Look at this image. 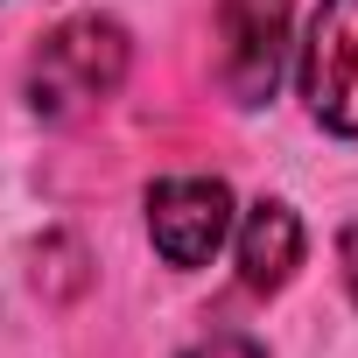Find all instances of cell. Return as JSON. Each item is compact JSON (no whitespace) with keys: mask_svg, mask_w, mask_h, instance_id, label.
Masks as SVG:
<instances>
[{"mask_svg":"<svg viewBox=\"0 0 358 358\" xmlns=\"http://www.w3.org/2000/svg\"><path fill=\"white\" fill-rule=\"evenodd\" d=\"M183 358H267V351H260L246 330H218V337H204V344H197V351H183Z\"/></svg>","mask_w":358,"mask_h":358,"instance_id":"6","label":"cell"},{"mask_svg":"<svg viewBox=\"0 0 358 358\" xmlns=\"http://www.w3.org/2000/svg\"><path fill=\"white\" fill-rule=\"evenodd\" d=\"M302 99L330 134H358V0H316L302 43Z\"/></svg>","mask_w":358,"mask_h":358,"instance_id":"4","label":"cell"},{"mask_svg":"<svg viewBox=\"0 0 358 358\" xmlns=\"http://www.w3.org/2000/svg\"><path fill=\"white\" fill-rule=\"evenodd\" d=\"M127 57H134V43L113 15H71L29 57V106L43 120H78V113H92L99 99L120 92Z\"/></svg>","mask_w":358,"mask_h":358,"instance_id":"1","label":"cell"},{"mask_svg":"<svg viewBox=\"0 0 358 358\" xmlns=\"http://www.w3.org/2000/svg\"><path fill=\"white\" fill-rule=\"evenodd\" d=\"M288 64V0H218V85L232 106H267Z\"/></svg>","mask_w":358,"mask_h":358,"instance_id":"2","label":"cell"},{"mask_svg":"<svg viewBox=\"0 0 358 358\" xmlns=\"http://www.w3.org/2000/svg\"><path fill=\"white\" fill-rule=\"evenodd\" d=\"M295 267H302V218L274 197L253 204L246 225H239V281L253 295H274V288L295 281Z\"/></svg>","mask_w":358,"mask_h":358,"instance_id":"5","label":"cell"},{"mask_svg":"<svg viewBox=\"0 0 358 358\" xmlns=\"http://www.w3.org/2000/svg\"><path fill=\"white\" fill-rule=\"evenodd\" d=\"M337 253H344V288H351V302H358V225L344 232V246H337Z\"/></svg>","mask_w":358,"mask_h":358,"instance_id":"7","label":"cell"},{"mask_svg":"<svg viewBox=\"0 0 358 358\" xmlns=\"http://www.w3.org/2000/svg\"><path fill=\"white\" fill-rule=\"evenodd\" d=\"M232 232V190L218 176H169L148 190V239L169 267H204Z\"/></svg>","mask_w":358,"mask_h":358,"instance_id":"3","label":"cell"}]
</instances>
